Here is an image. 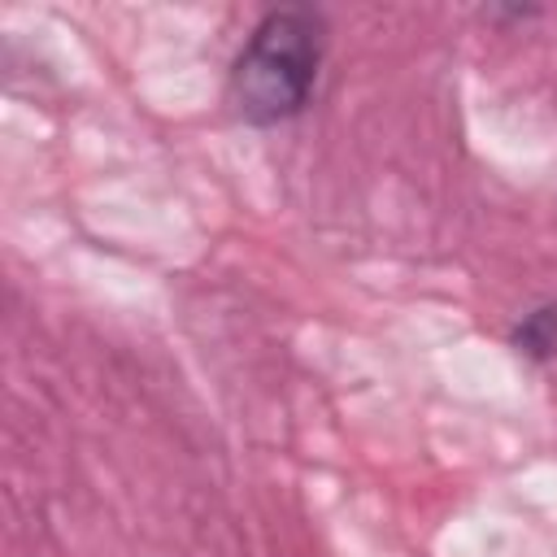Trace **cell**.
I'll list each match as a JSON object with an SVG mask.
<instances>
[{
  "label": "cell",
  "instance_id": "cell-2",
  "mask_svg": "<svg viewBox=\"0 0 557 557\" xmlns=\"http://www.w3.org/2000/svg\"><path fill=\"white\" fill-rule=\"evenodd\" d=\"M509 344L531 361H544V366L557 361V305H540V309L522 313Z\"/></svg>",
  "mask_w": 557,
  "mask_h": 557
},
{
  "label": "cell",
  "instance_id": "cell-1",
  "mask_svg": "<svg viewBox=\"0 0 557 557\" xmlns=\"http://www.w3.org/2000/svg\"><path fill=\"white\" fill-rule=\"evenodd\" d=\"M322 65V17L313 9H274L257 22L231 65V104L252 126H274L309 104Z\"/></svg>",
  "mask_w": 557,
  "mask_h": 557
}]
</instances>
